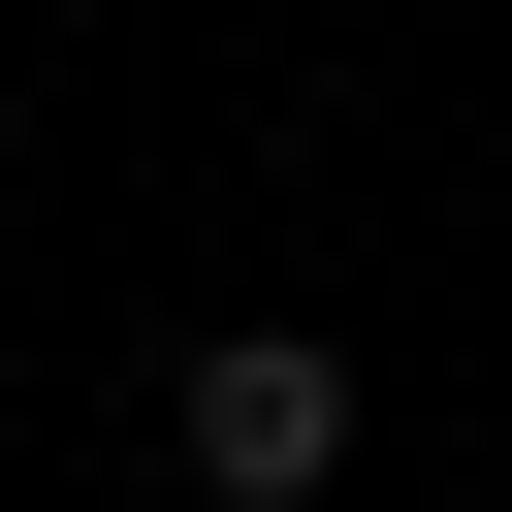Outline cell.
I'll use <instances>...</instances> for the list:
<instances>
[{"mask_svg": "<svg viewBox=\"0 0 512 512\" xmlns=\"http://www.w3.org/2000/svg\"><path fill=\"white\" fill-rule=\"evenodd\" d=\"M160 480H192V512H320V480H352V352H320V320H192V352H160Z\"/></svg>", "mask_w": 512, "mask_h": 512, "instance_id": "6da1fadb", "label": "cell"}]
</instances>
